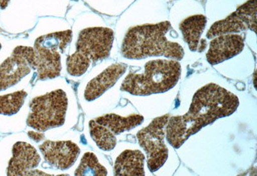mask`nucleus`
Wrapping results in <instances>:
<instances>
[{
	"instance_id": "412c9836",
	"label": "nucleus",
	"mask_w": 257,
	"mask_h": 176,
	"mask_svg": "<svg viewBox=\"0 0 257 176\" xmlns=\"http://www.w3.org/2000/svg\"><path fill=\"white\" fill-rule=\"evenodd\" d=\"M10 0H0V8L5 9L8 6Z\"/></svg>"
},
{
	"instance_id": "f3484780",
	"label": "nucleus",
	"mask_w": 257,
	"mask_h": 176,
	"mask_svg": "<svg viewBox=\"0 0 257 176\" xmlns=\"http://www.w3.org/2000/svg\"><path fill=\"white\" fill-rule=\"evenodd\" d=\"M89 132L91 138L98 146L104 151H111L116 145V138L107 128L91 120L89 123Z\"/></svg>"
},
{
	"instance_id": "ddd939ff",
	"label": "nucleus",
	"mask_w": 257,
	"mask_h": 176,
	"mask_svg": "<svg viewBox=\"0 0 257 176\" xmlns=\"http://www.w3.org/2000/svg\"><path fill=\"white\" fill-rule=\"evenodd\" d=\"M126 70L127 65L122 63H115L109 66L89 82L84 91L85 99L90 102L99 98L116 83Z\"/></svg>"
},
{
	"instance_id": "f8f14e48",
	"label": "nucleus",
	"mask_w": 257,
	"mask_h": 176,
	"mask_svg": "<svg viewBox=\"0 0 257 176\" xmlns=\"http://www.w3.org/2000/svg\"><path fill=\"white\" fill-rule=\"evenodd\" d=\"M41 157L31 144L20 141L14 145L13 157L9 161L8 175H29V171L40 164Z\"/></svg>"
},
{
	"instance_id": "2eb2a0df",
	"label": "nucleus",
	"mask_w": 257,
	"mask_h": 176,
	"mask_svg": "<svg viewBox=\"0 0 257 176\" xmlns=\"http://www.w3.org/2000/svg\"><path fill=\"white\" fill-rule=\"evenodd\" d=\"M207 24V19L203 15H194L183 20L180 29L183 39L192 52L198 51L200 47L201 37Z\"/></svg>"
},
{
	"instance_id": "4468645a",
	"label": "nucleus",
	"mask_w": 257,
	"mask_h": 176,
	"mask_svg": "<svg viewBox=\"0 0 257 176\" xmlns=\"http://www.w3.org/2000/svg\"><path fill=\"white\" fill-rule=\"evenodd\" d=\"M145 159L146 157L141 150H124L119 155L114 163V175H145Z\"/></svg>"
},
{
	"instance_id": "7ed1b4c3",
	"label": "nucleus",
	"mask_w": 257,
	"mask_h": 176,
	"mask_svg": "<svg viewBox=\"0 0 257 176\" xmlns=\"http://www.w3.org/2000/svg\"><path fill=\"white\" fill-rule=\"evenodd\" d=\"M181 75V66L178 61L157 59L148 62L142 74H128L120 90L135 96L164 93L176 86Z\"/></svg>"
},
{
	"instance_id": "f03ea898",
	"label": "nucleus",
	"mask_w": 257,
	"mask_h": 176,
	"mask_svg": "<svg viewBox=\"0 0 257 176\" xmlns=\"http://www.w3.org/2000/svg\"><path fill=\"white\" fill-rule=\"evenodd\" d=\"M172 29L171 23L138 25L128 30L123 39L121 52L123 58L140 60L151 57H165L181 61L184 50L178 43L169 41L167 34Z\"/></svg>"
},
{
	"instance_id": "39448f33",
	"label": "nucleus",
	"mask_w": 257,
	"mask_h": 176,
	"mask_svg": "<svg viewBox=\"0 0 257 176\" xmlns=\"http://www.w3.org/2000/svg\"><path fill=\"white\" fill-rule=\"evenodd\" d=\"M72 40V31L57 32L37 39L34 46V70L38 79L48 80L60 76L61 54Z\"/></svg>"
},
{
	"instance_id": "a211bd4d",
	"label": "nucleus",
	"mask_w": 257,
	"mask_h": 176,
	"mask_svg": "<svg viewBox=\"0 0 257 176\" xmlns=\"http://www.w3.org/2000/svg\"><path fill=\"white\" fill-rule=\"evenodd\" d=\"M75 175L105 176L107 171L98 161L93 153L87 152L82 157L79 166L75 172Z\"/></svg>"
},
{
	"instance_id": "0eeeda50",
	"label": "nucleus",
	"mask_w": 257,
	"mask_h": 176,
	"mask_svg": "<svg viewBox=\"0 0 257 176\" xmlns=\"http://www.w3.org/2000/svg\"><path fill=\"white\" fill-rule=\"evenodd\" d=\"M169 118V115L156 118L137 133L138 141L146 152L148 167L151 172H157L168 159L169 150L165 143V136Z\"/></svg>"
},
{
	"instance_id": "1a4fd4ad",
	"label": "nucleus",
	"mask_w": 257,
	"mask_h": 176,
	"mask_svg": "<svg viewBox=\"0 0 257 176\" xmlns=\"http://www.w3.org/2000/svg\"><path fill=\"white\" fill-rule=\"evenodd\" d=\"M34 48L20 46L0 66V91L18 84L34 69Z\"/></svg>"
},
{
	"instance_id": "f257e3e1",
	"label": "nucleus",
	"mask_w": 257,
	"mask_h": 176,
	"mask_svg": "<svg viewBox=\"0 0 257 176\" xmlns=\"http://www.w3.org/2000/svg\"><path fill=\"white\" fill-rule=\"evenodd\" d=\"M238 106L237 95L218 84H206L195 93L187 113L170 117L166 127L167 140L178 149L203 127L233 115Z\"/></svg>"
},
{
	"instance_id": "6e6552de",
	"label": "nucleus",
	"mask_w": 257,
	"mask_h": 176,
	"mask_svg": "<svg viewBox=\"0 0 257 176\" xmlns=\"http://www.w3.org/2000/svg\"><path fill=\"white\" fill-rule=\"evenodd\" d=\"M256 0H249L235 12L222 20L218 21L208 30V40L224 34H235L247 31H256Z\"/></svg>"
},
{
	"instance_id": "6ab92c4d",
	"label": "nucleus",
	"mask_w": 257,
	"mask_h": 176,
	"mask_svg": "<svg viewBox=\"0 0 257 176\" xmlns=\"http://www.w3.org/2000/svg\"><path fill=\"white\" fill-rule=\"evenodd\" d=\"M27 97V93L24 90L0 96V115L11 116L17 113Z\"/></svg>"
},
{
	"instance_id": "423d86ee",
	"label": "nucleus",
	"mask_w": 257,
	"mask_h": 176,
	"mask_svg": "<svg viewBox=\"0 0 257 176\" xmlns=\"http://www.w3.org/2000/svg\"><path fill=\"white\" fill-rule=\"evenodd\" d=\"M27 125L36 131L44 132L61 126L65 122L68 98L61 90L53 91L32 99Z\"/></svg>"
},
{
	"instance_id": "aec40b11",
	"label": "nucleus",
	"mask_w": 257,
	"mask_h": 176,
	"mask_svg": "<svg viewBox=\"0 0 257 176\" xmlns=\"http://www.w3.org/2000/svg\"><path fill=\"white\" fill-rule=\"evenodd\" d=\"M28 134L30 138L33 139L34 141H37V142L43 140V139L45 138L44 134L39 133V132L30 131Z\"/></svg>"
},
{
	"instance_id": "dca6fc26",
	"label": "nucleus",
	"mask_w": 257,
	"mask_h": 176,
	"mask_svg": "<svg viewBox=\"0 0 257 176\" xmlns=\"http://www.w3.org/2000/svg\"><path fill=\"white\" fill-rule=\"evenodd\" d=\"M94 120L107 128L114 135H118L141 125L144 122V118L143 116L140 115H132L123 117L116 114L111 113L96 118Z\"/></svg>"
},
{
	"instance_id": "4be33fe9",
	"label": "nucleus",
	"mask_w": 257,
	"mask_h": 176,
	"mask_svg": "<svg viewBox=\"0 0 257 176\" xmlns=\"http://www.w3.org/2000/svg\"><path fill=\"white\" fill-rule=\"evenodd\" d=\"M2 49V45H1V43H0V50H1Z\"/></svg>"
},
{
	"instance_id": "20e7f679",
	"label": "nucleus",
	"mask_w": 257,
	"mask_h": 176,
	"mask_svg": "<svg viewBox=\"0 0 257 176\" xmlns=\"http://www.w3.org/2000/svg\"><path fill=\"white\" fill-rule=\"evenodd\" d=\"M114 33L105 27H92L80 32L75 53L66 61L71 76L80 77L93 63L108 58L113 44Z\"/></svg>"
},
{
	"instance_id": "9b49d317",
	"label": "nucleus",
	"mask_w": 257,
	"mask_h": 176,
	"mask_svg": "<svg viewBox=\"0 0 257 176\" xmlns=\"http://www.w3.org/2000/svg\"><path fill=\"white\" fill-rule=\"evenodd\" d=\"M244 48L242 36L236 34H224L213 38L206 54L211 65H217L241 53Z\"/></svg>"
},
{
	"instance_id": "9d476101",
	"label": "nucleus",
	"mask_w": 257,
	"mask_h": 176,
	"mask_svg": "<svg viewBox=\"0 0 257 176\" xmlns=\"http://www.w3.org/2000/svg\"><path fill=\"white\" fill-rule=\"evenodd\" d=\"M40 149L46 162L61 170L72 167L80 152L77 144L70 141H45L40 146Z\"/></svg>"
}]
</instances>
